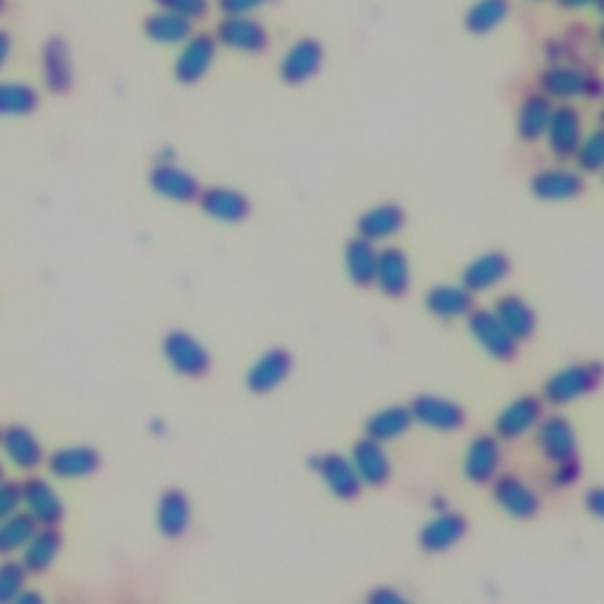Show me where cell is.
<instances>
[{
    "mask_svg": "<svg viewBox=\"0 0 604 604\" xmlns=\"http://www.w3.org/2000/svg\"><path fill=\"white\" fill-rule=\"evenodd\" d=\"M602 79L597 71L577 62L548 64L538 76V93L559 105H571L573 99L595 102L602 97Z\"/></svg>",
    "mask_w": 604,
    "mask_h": 604,
    "instance_id": "cell-1",
    "label": "cell"
},
{
    "mask_svg": "<svg viewBox=\"0 0 604 604\" xmlns=\"http://www.w3.org/2000/svg\"><path fill=\"white\" fill-rule=\"evenodd\" d=\"M602 382V366L597 362L569 364L543 382V400L553 406H565L593 394Z\"/></svg>",
    "mask_w": 604,
    "mask_h": 604,
    "instance_id": "cell-2",
    "label": "cell"
},
{
    "mask_svg": "<svg viewBox=\"0 0 604 604\" xmlns=\"http://www.w3.org/2000/svg\"><path fill=\"white\" fill-rule=\"evenodd\" d=\"M161 352H164V359L168 362L173 371L185 376V378L209 376L211 366H213L211 352L187 331L166 333L164 343H161Z\"/></svg>",
    "mask_w": 604,
    "mask_h": 604,
    "instance_id": "cell-3",
    "label": "cell"
},
{
    "mask_svg": "<svg viewBox=\"0 0 604 604\" xmlns=\"http://www.w3.org/2000/svg\"><path fill=\"white\" fill-rule=\"evenodd\" d=\"M585 138V123L583 114L579 107L573 105H557L553 109L548 130H545V144H548V152L557 161H569L577 154L579 144Z\"/></svg>",
    "mask_w": 604,
    "mask_h": 604,
    "instance_id": "cell-4",
    "label": "cell"
},
{
    "mask_svg": "<svg viewBox=\"0 0 604 604\" xmlns=\"http://www.w3.org/2000/svg\"><path fill=\"white\" fill-rule=\"evenodd\" d=\"M213 38L217 46L241 55H260L270 48L268 26L256 17H223Z\"/></svg>",
    "mask_w": 604,
    "mask_h": 604,
    "instance_id": "cell-5",
    "label": "cell"
},
{
    "mask_svg": "<svg viewBox=\"0 0 604 604\" xmlns=\"http://www.w3.org/2000/svg\"><path fill=\"white\" fill-rule=\"evenodd\" d=\"M467 331L477 345L496 362H512L518 357V341L504 329L492 309H473L467 317Z\"/></svg>",
    "mask_w": 604,
    "mask_h": 604,
    "instance_id": "cell-6",
    "label": "cell"
},
{
    "mask_svg": "<svg viewBox=\"0 0 604 604\" xmlns=\"http://www.w3.org/2000/svg\"><path fill=\"white\" fill-rule=\"evenodd\" d=\"M150 187L156 197L173 201V203H194L201 194V182L197 180L194 173L175 164L173 158L158 161V164L150 170Z\"/></svg>",
    "mask_w": 604,
    "mask_h": 604,
    "instance_id": "cell-7",
    "label": "cell"
},
{
    "mask_svg": "<svg viewBox=\"0 0 604 604\" xmlns=\"http://www.w3.org/2000/svg\"><path fill=\"white\" fill-rule=\"evenodd\" d=\"M536 445L543 459L555 465L579 461V437L565 416H543L536 425Z\"/></svg>",
    "mask_w": 604,
    "mask_h": 604,
    "instance_id": "cell-8",
    "label": "cell"
},
{
    "mask_svg": "<svg viewBox=\"0 0 604 604\" xmlns=\"http://www.w3.org/2000/svg\"><path fill=\"white\" fill-rule=\"evenodd\" d=\"M217 57V43L211 34H194L187 43H182V48L175 57L173 73L182 85H197L201 83Z\"/></svg>",
    "mask_w": 604,
    "mask_h": 604,
    "instance_id": "cell-9",
    "label": "cell"
},
{
    "mask_svg": "<svg viewBox=\"0 0 604 604\" xmlns=\"http://www.w3.org/2000/svg\"><path fill=\"white\" fill-rule=\"evenodd\" d=\"M22 508L38 526H60L67 514L60 494L43 477H28L22 482Z\"/></svg>",
    "mask_w": 604,
    "mask_h": 604,
    "instance_id": "cell-10",
    "label": "cell"
},
{
    "mask_svg": "<svg viewBox=\"0 0 604 604\" xmlns=\"http://www.w3.org/2000/svg\"><path fill=\"white\" fill-rule=\"evenodd\" d=\"M309 467L327 484V489L341 500H355L362 494V479L355 465L341 453H319L309 459Z\"/></svg>",
    "mask_w": 604,
    "mask_h": 604,
    "instance_id": "cell-11",
    "label": "cell"
},
{
    "mask_svg": "<svg viewBox=\"0 0 604 604\" xmlns=\"http://www.w3.org/2000/svg\"><path fill=\"white\" fill-rule=\"evenodd\" d=\"M411 418L435 433H455L465 425V411L461 404L437 394H418L408 406Z\"/></svg>",
    "mask_w": 604,
    "mask_h": 604,
    "instance_id": "cell-12",
    "label": "cell"
},
{
    "mask_svg": "<svg viewBox=\"0 0 604 604\" xmlns=\"http://www.w3.org/2000/svg\"><path fill=\"white\" fill-rule=\"evenodd\" d=\"M199 205L203 215H209L215 223L223 225H239L250 215V199L241 194L239 189L225 185L201 189Z\"/></svg>",
    "mask_w": 604,
    "mask_h": 604,
    "instance_id": "cell-13",
    "label": "cell"
},
{
    "mask_svg": "<svg viewBox=\"0 0 604 604\" xmlns=\"http://www.w3.org/2000/svg\"><path fill=\"white\" fill-rule=\"evenodd\" d=\"M494 498L514 520H532L541 510V498L532 484L518 475H500L494 479Z\"/></svg>",
    "mask_w": 604,
    "mask_h": 604,
    "instance_id": "cell-14",
    "label": "cell"
},
{
    "mask_svg": "<svg viewBox=\"0 0 604 604\" xmlns=\"http://www.w3.org/2000/svg\"><path fill=\"white\" fill-rule=\"evenodd\" d=\"M323 64V46L317 38H300L293 43L279 62V76L288 85L312 81Z\"/></svg>",
    "mask_w": 604,
    "mask_h": 604,
    "instance_id": "cell-15",
    "label": "cell"
},
{
    "mask_svg": "<svg viewBox=\"0 0 604 604\" xmlns=\"http://www.w3.org/2000/svg\"><path fill=\"white\" fill-rule=\"evenodd\" d=\"M543 418V400L536 394H522L518 400L510 402L496 418V437L514 441L524 437L526 433L536 430V425Z\"/></svg>",
    "mask_w": 604,
    "mask_h": 604,
    "instance_id": "cell-16",
    "label": "cell"
},
{
    "mask_svg": "<svg viewBox=\"0 0 604 604\" xmlns=\"http://www.w3.org/2000/svg\"><path fill=\"white\" fill-rule=\"evenodd\" d=\"M500 461H504V449H500L498 437L477 435L465 449V459H463L465 479L477 486L492 484L498 477Z\"/></svg>",
    "mask_w": 604,
    "mask_h": 604,
    "instance_id": "cell-17",
    "label": "cell"
},
{
    "mask_svg": "<svg viewBox=\"0 0 604 604\" xmlns=\"http://www.w3.org/2000/svg\"><path fill=\"white\" fill-rule=\"evenodd\" d=\"M293 371V357L284 347H272L256 359V364L248 368L246 386L256 394H270L276 388H282L286 378Z\"/></svg>",
    "mask_w": 604,
    "mask_h": 604,
    "instance_id": "cell-18",
    "label": "cell"
},
{
    "mask_svg": "<svg viewBox=\"0 0 604 604\" xmlns=\"http://www.w3.org/2000/svg\"><path fill=\"white\" fill-rule=\"evenodd\" d=\"M532 194L541 201L559 203V201H571L581 197L585 191V180L579 170H571L567 166H555V168H543L532 178Z\"/></svg>",
    "mask_w": 604,
    "mask_h": 604,
    "instance_id": "cell-19",
    "label": "cell"
},
{
    "mask_svg": "<svg viewBox=\"0 0 604 604\" xmlns=\"http://www.w3.org/2000/svg\"><path fill=\"white\" fill-rule=\"evenodd\" d=\"M0 449H3L5 459L24 473H34L46 461V451H43L38 437L26 425H10L0 430Z\"/></svg>",
    "mask_w": 604,
    "mask_h": 604,
    "instance_id": "cell-20",
    "label": "cell"
},
{
    "mask_svg": "<svg viewBox=\"0 0 604 604\" xmlns=\"http://www.w3.org/2000/svg\"><path fill=\"white\" fill-rule=\"evenodd\" d=\"M406 225V213L400 203H378L357 217V237L382 244L396 237Z\"/></svg>",
    "mask_w": 604,
    "mask_h": 604,
    "instance_id": "cell-21",
    "label": "cell"
},
{
    "mask_svg": "<svg viewBox=\"0 0 604 604\" xmlns=\"http://www.w3.org/2000/svg\"><path fill=\"white\" fill-rule=\"evenodd\" d=\"M510 270H512V262L506 253H500V250H489V253H482L475 260L467 262V268L463 270L461 286L475 296V293L492 291L504 284Z\"/></svg>",
    "mask_w": 604,
    "mask_h": 604,
    "instance_id": "cell-22",
    "label": "cell"
},
{
    "mask_svg": "<svg viewBox=\"0 0 604 604\" xmlns=\"http://www.w3.org/2000/svg\"><path fill=\"white\" fill-rule=\"evenodd\" d=\"M382 296L404 298L411 288V262L402 248H382L378 250L376 282Z\"/></svg>",
    "mask_w": 604,
    "mask_h": 604,
    "instance_id": "cell-23",
    "label": "cell"
},
{
    "mask_svg": "<svg viewBox=\"0 0 604 604\" xmlns=\"http://www.w3.org/2000/svg\"><path fill=\"white\" fill-rule=\"evenodd\" d=\"M467 534V520L461 512L445 510L435 514V518L427 522L421 534L418 543L425 553H447L453 545H459Z\"/></svg>",
    "mask_w": 604,
    "mask_h": 604,
    "instance_id": "cell-24",
    "label": "cell"
},
{
    "mask_svg": "<svg viewBox=\"0 0 604 604\" xmlns=\"http://www.w3.org/2000/svg\"><path fill=\"white\" fill-rule=\"evenodd\" d=\"M350 461H352V465H355L362 484L382 486V484H388L392 477V461H390L386 447L368 437L359 439L357 445L352 447Z\"/></svg>",
    "mask_w": 604,
    "mask_h": 604,
    "instance_id": "cell-25",
    "label": "cell"
},
{
    "mask_svg": "<svg viewBox=\"0 0 604 604\" xmlns=\"http://www.w3.org/2000/svg\"><path fill=\"white\" fill-rule=\"evenodd\" d=\"M102 465L99 451L93 447H64L48 455V470L57 479H85L93 477Z\"/></svg>",
    "mask_w": 604,
    "mask_h": 604,
    "instance_id": "cell-26",
    "label": "cell"
},
{
    "mask_svg": "<svg viewBox=\"0 0 604 604\" xmlns=\"http://www.w3.org/2000/svg\"><path fill=\"white\" fill-rule=\"evenodd\" d=\"M40 69H43V83L50 93L64 95L73 85V64H71V50L62 38H50L40 52Z\"/></svg>",
    "mask_w": 604,
    "mask_h": 604,
    "instance_id": "cell-27",
    "label": "cell"
},
{
    "mask_svg": "<svg viewBox=\"0 0 604 604\" xmlns=\"http://www.w3.org/2000/svg\"><path fill=\"white\" fill-rule=\"evenodd\" d=\"M425 309L441 321L463 319L475 309V296L463 286L439 284L425 293Z\"/></svg>",
    "mask_w": 604,
    "mask_h": 604,
    "instance_id": "cell-28",
    "label": "cell"
},
{
    "mask_svg": "<svg viewBox=\"0 0 604 604\" xmlns=\"http://www.w3.org/2000/svg\"><path fill=\"white\" fill-rule=\"evenodd\" d=\"M62 534L57 526H38L22 548V567L26 573H46L62 550Z\"/></svg>",
    "mask_w": 604,
    "mask_h": 604,
    "instance_id": "cell-29",
    "label": "cell"
},
{
    "mask_svg": "<svg viewBox=\"0 0 604 604\" xmlns=\"http://www.w3.org/2000/svg\"><path fill=\"white\" fill-rule=\"evenodd\" d=\"M494 315L518 343H524V341H529V337H534L536 327H538L536 312H534V307L529 305L522 296H510L508 293V296L498 298L496 307H494Z\"/></svg>",
    "mask_w": 604,
    "mask_h": 604,
    "instance_id": "cell-30",
    "label": "cell"
},
{
    "mask_svg": "<svg viewBox=\"0 0 604 604\" xmlns=\"http://www.w3.org/2000/svg\"><path fill=\"white\" fill-rule=\"evenodd\" d=\"M553 109L555 105L543 93H526L518 109V138L529 144L543 140L550 123Z\"/></svg>",
    "mask_w": 604,
    "mask_h": 604,
    "instance_id": "cell-31",
    "label": "cell"
},
{
    "mask_svg": "<svg viewBox=\"0 0 604 604\" xmlns=\"http://www.w3.org/2000/svg\"><path fill=\"white\" fill-rule=\"evenodd\" d=\"M158 532L166 538H180L187 534L191 524V504L180 489H168L158 498L156 506Z\"/></svg>",
    "mask_w": 604,
    "mask_h": 604,
    "instance_id": "cell-32",
    "label": "cell"
},
{
    "mask_svg": "<svg viewBox=\"0 0 604 604\" xmlns=\"http://www.w3.org/2000/svg\"><path fill=\"white\" fill-rule=\"evenodd\" d=\"M142 28L144 36L156 43V46H182V43L194 36V24L164 10L146 14Z\"/></svg>",
    "mask_w": 604,
    "mask_h": 604,
    "instance_id": "cell-33",
    "label": "cell"
},
{
    "mask_svg": "<svg viewBox=\"0 0 604 604\" xmlns=\"http://www.w3.org/2000/svg\"><path fill=\"white\" fill-rule=\"evenodd\" d=\"M376 264H378V246L362 237L350 239L345 246V272L350 282L368 288L376 282Z\"/></svg>",
    "mask_w": 604,
    "mask_h": 604,
    "instance_id": "cell-34",
    "label": "cell"
},
{
    "mask_svg": "<svg viewBox=\"0 0 604 604\" xmlns=\"http://www.w3.org/2000/svg\"><path fill=\"white\" fill-rule=\"evenodd\" d=\"M411 425H414V418H411L408 406H386L366 421V437L378 441V445H388V441L404 437Z\"/></svg>",
    "mask_w": 604,
    "mask_h": 604,
    "instance_id": "cell-35",
    "label": "cell"
},
{
    "mask_svg": "<svg viewBox=\"0 0 604 604\" xmlns=\"http://www.w3.org/2000/svg\"><path fill=\"white\" fill-rule=\"evenodd\" d=\"M510 0H477L465 12V28L473 36H486L508 20Z\"/></svg>",
    "mask_w": 604,
    "mask_h": 604,
    "instance_id": "cell-36",
    "label": "cell"
},
{
    "mask_svg": "<svg viewBox=\"0 0 604 604\" xmlns=\"http://www.w3.org/2000/svg\"><path fill=\"white\" fill-rule=\"evenodd\" d=\"M40 105L34 85L20 81H0V116H28Z\"/></svg>",
    "mask_w": 604,
    "mask_h": 604,
    "instance_id": "cell-37",
    "label": "cell"
},
{
    "mask_svg": "<svg viewBox=\"0 0 604 604\" xmlns=\"http://www.w3.org/2000/svg\"><path fill=\"white\" fill-rule=\"evenodd\" d=\"M38 524L28 518L24 510L10 514L8 520L0 522V557H10L22 553L24 545L36 534Z\"/></svg>",
    "mask_w": 604,
    "mask_h": 604,
    "instance_id": "cell-38",
    "label": "cell"
},
{
    "mask_svg": "<svg viewBox=\"0 0 604 604\" xmlns=\"http://www.w3.org/2000/svg\"><path fill=\"white\" fill-rule=\"evenodd\" d=\"M573 161H577V170L585 175H597L604 168V132L593 130L591 135H585L583 142L579 144L577 154H573Z\"/></svg>",
    "mask_w": 604,
    "mask_h": 604,
    "instance_id": "cell-39",
    "label": "cell"
},
{
    "mask_svg": "<svg viewBox=\"0 0 604 604\" xmlns=\"http://www.w3.org/2000/svg\"><path fill=\"white\" fill-rule=\"evenodd\" d=\"M26 569L17 559L0 562V604H12L22 591H26Z\"/></svg>",
    "mask_w": 604,
    "mask_h": 604,
    "instance_id": "cell-40",
    "label": "cell"
},
{
    "mask_svg": "<svg viewBox=\"0 0 604 604\" xmlns=\"http://www.w3.org/2000/svg\"><path fill=\"white\" fill-rule=\"evenodd\" d=\"M158 10L178 14V17L187 22H203L211 14V0H154Z\"/></svg>",
    "mask_w": 604,
    "mask_h": 604,
    "instance_id": "cell-41",
    "label": "cell"
},
{
    "mask_svg": "<svg viewBox=\"0 0 604 604\" xmlns=\"http://www.w3.org/2000/svg\"><path fill=\"white\" fill-rule=\"evenodd\" d=\"M22 508V484L20 482H0V522Z\"/></svg>",
    "mask_w": 604,
    "mask_h": 604,
    "instance_id": "cell-42",
    "label": "cell"
},
{
    "mask_svg": "<svg viewBox=\"0 0 604 604\" xmlns=\"http://www.w3.org/2000/svg\"><path fill=\"white\" fill-rule=\"evenodd\" d=\"M270 3L272 0H215L217 10L223 12L225 17H253V12Z\"/></svg>",
    "mask_w": 604,
    "mask_h": 604,
    "instance_id": "cell-43",
    "label": "cell"
},
{
    "mask_svg": "<svg viewBox=\"0 0 604 604\" xmlns=\"http://www.w3.org/2000/svg\"><path fill=\"white\" fill-rule=\"evenodd\" d=\"M581 477V465L579 461H567V463H557L555 473H553V484L559 486V489H565V486L577 484Z\"/></svg>",
    "mask_w": 604,
    "mask_h": 604,
    "instance_id": "cell-44",
    "label": "cell"
},
{
    "mask_svg": "<svg viewBox=\"0 0 604 604\" xmlns=\"http://www.w3.org/2000/svg\"><path fill=\"white\" fill-rule=\"evenodd\" d=\"M366 604H414V602H411L404 593L394 591V588H390V585H378L371 593H368Z\"/></svg>",
    "mask_w": 604,
    "mask_h": 604,
    "instance_id": "cell-45",
    "label": "cell"
},
{
    "mask_svg": "<svg viewBox=\"0 0 604 604\" xmlns=\"http://www.w3.org/2000/svg\"><path fill=\"white\" fill-rule=\"evenodd\" d=\"M585 508L591 510L595 518H604V492L600 486H595V489L585 494Z\"/></svg>",
    "mask_w": 604,
    "mask_h": 604,
    "instance_id": "cell-46",
    "label": "cell"
},
{
    "mask_svg": "<svg viewBox=\"0 0 604 604\" xmlns=\"http://www.w3.org/2000/svg\"><path fill=\"white\" fill-rule=\"evenodd\" d=\"M12 55V36L0 28V69H3Z\"/></svg>",
    "mask_w": 604,
    "mask_h": 604,
    "instance_id": "cell-47",
    "label": "cell"
},
{
    "mask_svg": "<svg viewBox=\"0 0 604 604\" xmlns=\"http://www.w3.org/2000/svg\"><path fill=\"white\" fill-rule=\"evenodd\" d=\"M12 604H46V597H43L38 591H22L12 600Z\"/></svg>",
    "mask_w": 604,
    "mask_h": 604,
    "instance_id": "cell-48",
    "label": "cell"
},
{
    "mask_svg": "<svg viewBox=\"0 0 604 604\" xmlns=\"http://www.w3.org/2000/svg\"><path fill=\"white\" fill-rule=\"evenodd\" d=\"M600 0H557V5L562 10H585L597 5Z\"/></svg>",
    "mask_w": 604,
    "mask_h": 604,
    "instance_id": "cell-49",
    "label": "cell"
},
{
    "mask_svg": "<svg viewBox=\"0 0 604 604\" xmlns=\"http://www.w3.org/2000/svg\"><path fill=\"white\" fill-rule=\"evenodd\" d=\"M433 506H435V508H439V512H445V510H449V508H447V500H445V498H441V496H435V498H433Z\"/></svg>",
    "mask_w": 604,
    "mask_h": 604,
    "instance_id": "cell-50",
    "label": "cell"
},
{
    "mask_svg": "<svg viewBox=\"0 0 604 604\" xmlns=\"http://www.w3.org/2000/svg\"><path fill=\"white\" fill-rule=\"evenodd\" d=\"M152 427H154V430H156L158 435H164V423H158V421H154V423H152Z\"/></svg>",
    "mask_w": 604,
    "mask_h": 604,
    "instance_id": "cell-51",
    "label": "cell"
},
{
    "mask_svg": "<svg viewBox=\"0 0 604 604\" xmlns=\"http://www.w3.org/2000/svg\"><path fill=\"white\" fill-rule=\"evenodd\" d=\"M3 479H5V470H3V465H0V482Z\"/></svg>",
    "mask_w": 604,
    "mask_h": 604,
    "instance_id": "cell-52",
    "label": "cell"
},
{
    "mask_svg": "<svg viewBox=\"0 0 604 604\" xmlns=\"http://www.w3.org/2000/svg\"><path fill=\"white\" fill-rule=\"evenodd\" d=\"M5 5H8V0H0V12L5 10Z\"/></svg>",
    "mask_w": 604,
    "mask_h": 604,
    "instance_id": "cell-53",
    "label": "cell"
},
{
    "mask_svg": "<svg viewBox=\"0 0 604 604\" xmlns=\"http://www.w3.org/2000/svg\"><path fill=\"white\" fill-rule=\"evenodd\" d=\"M532 3H545V0H532Z\"/></svg>",
    "mask_w": 604,
    "mask_h": 604,
    "instance_id": "cell-54",
    "label": "cell"
}]
</instances>
